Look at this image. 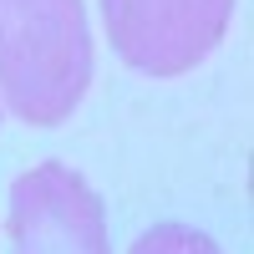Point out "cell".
<instances>
[{
    "label": "cell",
    "instance_id": "3957f363",
    "mask_svg": "<svg viewBox=\"0 0 254 254\" xmlns=\"http://www.w3.org/2000/svg\"><path fill=\"white\" fill-rule=\"evenodd\" d=\"M15 254H107L102 203L66 163H41L10 188Z\"/></svg>",
    "mask_w": 254,
    "mask_h": 254
},
{
    "label": "cell",
    "instance_id": "7a4b0ae2",
    "mask_svg": "<svg viewBox=\"0 0 254 254\" xmlns=\"http://www.w3.org/2000/svg\"><path fill=\"white\" fill-rule=\"evenodd\" d=\"M107 36L127 66L183 76L219 46L234 0H102Z\"/></svg>",
    "mask_w": 254,
    "mask_h": 254
},
{
    "label": "cell",
    "instance_id": "6da1fadb",
    "mask_svg": "<svg viewBox=\"0 0 254 254\" xmlns=\"http://www.w3.org/2000/svg\"><path fill=\"white\" fill-rule=\"evenodd\" d=\"M92 81L81 0H0V92L20 122L56 127Z\"/></svg>",
    "mask_w": 254,
    "mask_h": 254
},
{
    "label": "cell",
    "instance_id": "277c9868",
    "mask_svg": "<svg viewBox=\"0 0 254 254\" xmlns=\"http://www.w3.org/2000/svg\"><path fill=\"white\" fill-rule=\"evenodd\" d=\"M127 254H224L208 234H198V229H183V224H158L147 229V234L127 249Z\"/></svg>",
    "mask_w": 254,
    "mask_h": 254
}]
</instances>
